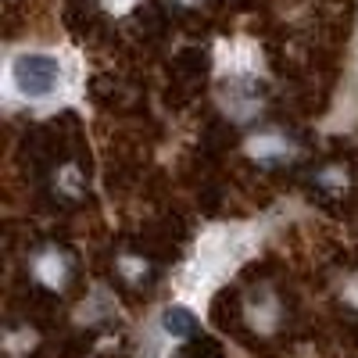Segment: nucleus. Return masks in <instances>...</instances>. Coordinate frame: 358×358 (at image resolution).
Wrapping results in <instances>:
<instances>
[{
	"instance_id": "f257e3e1",
	"label": "nucleus",
	"mask_w": 358,
	"mask_h": 358,
	"mask_svg": "<svg viewBox=\"0 0 358 358\" xmlns=\"http://www.w3.org/2000/svg\"><path fill=\"white\" fill-rule=\"evenodd\" d=\"M62 69L50 54H18L15 57V83L25 97H47L54 94Z\"/></svg>"
},
{
	"instance_id": "f03ea898",
	"label": "nucleus",
	"mask_w": 358,
	"mask_h": 358,
	"mask_svg": "<svg viewBox=\"0 0 358 358\" xmlns=\"http://www.w3.org/2000/svg\"><path fill=\"white\" fill-rule=\"evenodd\" d=\"M165 330L176 334V337H194L197 334V319L190 312H183V308H172V312H165Z\"/></svg>"
}]
</instances>
